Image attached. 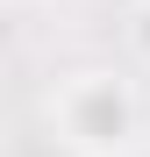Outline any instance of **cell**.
Returning <instances> with one entry per match:
<instances>
[{
    "label": "cell",
    "mask_w": 150,
    "mask_h": 157,
    "mask_svg": "<svg viewBox=\"0 0 150 157\" xmlns=\"http://www.w3.org/2000/svg\"><path fill=\"white\" fill-rule=\"evenodd\" d=\"M129 128H136V93L114 71H79L64 86V136L71 143L114 150V143H129Z\"/></svg>",
    "instance_id": "obj_1"
},
{
    "label": "cell",
    "mask_w": 150,
    "mask_h": 157,
    "mask_svg": "<svg viewBox=\"0 0 150 157\" xmlns=\"http://www.w3.org/2000/svg\"><path fill=\"white\" fill-rule=\"evenodd\" d=\"M129 36H136V50H143V57H150V0H143V7L129 14Z\"/></svg>",
    "instance_id": "obj_2"
}]
</instances>
